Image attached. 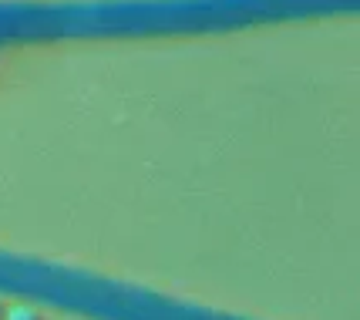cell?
<instances>
[{
  "mask_svg": "<svg viewBox=\"0 0 360 320\" xmlns=\"http://www.w3.org/2000/svg\"><path fill=\"white\" fill-rule=\"evenodd\" d=\"M0 317H4V300H0Z\"/></svg>",
  "mask_w": 360,
  "mask_h": 320,
  "instance_id": "7a4b0ae2",
  "label": "cell"
},
{
  "mask_svg": "<svg viewBox=\"0 0 360 320\" xmlns=\"http://www.w3.org/2000/svg\"><path fill=\"white\" fill-rule=\"evenodd\" d=\"M0 320H41V314L31 310L27 304H14V307H4V317Z\"/></svg>",
  "mask_w": 360,
  "mask_h": 320,
  "instance_id": "6da1fadb",
  "label": "cell"
}]
</instances>
